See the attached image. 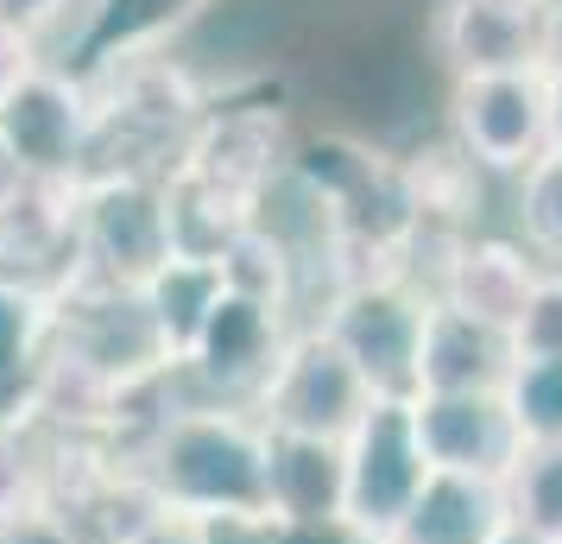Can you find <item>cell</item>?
I'll list each match as a JSON object with an SVG mask.
<instances>
[{
  "mask_svg": "<svg viewBox=\"0 0 562 544\" xmlns=\"http://www.w3.org/2000/svg\"><path fill=\"white\" fill-rule=\"evenodd\" d=\"M436 52L449 57L456 82L468 77H512V70H537V26L512 20L486 0H449L436 13Z\"/></svg>",
  "mask_w": 562,
  "mask_h": 544,
  "instance_id": "obj_17",
  "label": "cell"
},
{
  "mask_svg": "<svg viewBox=\"0 0 562 544\" xmlns=\"http://www.w3.org/2000/svg\"><path fill=\"white\" fill-rule=\"evenodd\" d=\"M424 481H430V456L417 443L411 392H373L360 424L341 437V519H355L367 539L385 544Z\"/></svg>",
  "mask_w": 562,
  "mask_h": 544,
  "instance_id": "obj_3",
  "label": "cell"
},
{
  "mask_svg": "<svg viewBox=\"0 0 562 544\" xmlns=\"http://www.w3.org/2000/svg\"><path fill=\"white\" fill-rule=\"evenodd\" d=\"M259 424L266 431H291V437H323L341 443L360 424V412L373 406V387L360 380V367L341 355V342L316 323L284 336V355L272 367V380L259 387Z\"/></svg>",
  "mask_w": 562,
  "mask_h": 544,
  "instance_id": "obj_6",
  "label": "cell"
},
{
  "mask_svg": "<svg viewBox=\"0 0 562 544\" xmlns=\"http://www.w3.org/2000/svg\"><path fill=\"white\" fill-rule=\"evenodd\" d=\"M512 525L537 544H562V443H525L506 475Z\"/></svg>",
  "mask_w": 562,
  "mask_h": 544,
  "instance_id": "obj_21",
  "label": "cell"
},
{
  "mask_svg": "<svg viewBox=\"0 0 562 544\" xmlns=\"http://www.w3.org/2000/svg\"><path fill=\"white\" fill-rule=\"evenodd\" d=\"M499 392L525 443H562V362H518Z\"/></svg>",
  "mask_w": 562,
  "mask_h": 544,
  "instance_id": "obj_23",
  "label": "cell"
},
{
  "mask_svg": "<svg viewBox=\"0 0 562 544\" xmlns=\"http://www.w3.org/2000/svg\"><path fill=\"white\" fill-rule=\"evenodd\" d=\"M38 70V45L32 38H20V32H7L0 26V108L20 96V82Z\"/></svg>",
  "mask_w": 562,
  "mask_h": 544,
  "instance_id": "obj_31",
  "label": "cell"
},
{
  "mask_svg": "<svg viewBox=\"0 0 562 544\" xmlns=\"http://www.w3.org/2000/svg\"><path fill=\"white\" fill-rule=\"evenodd\" d=\"M518 362H562V273H537L531 304L512 323Z\"/></svg>",
  "mask_w": 562,
  "mask_h": 544,
  "instance_id": "obj_25",
  "label": "cell"
},
{
  "mask_svg": "<svg viewBox=\"0 0 562 544\" xmlns=\"http://www.w3.org/2000/svg\"><path fill=\"white\" fill-rule=\"evenodd\" d=\"M279 544H380L367 539L355 519H279Z\"/></svg>",
  "mask_w": 562,
  "mask_h": 544,
  "instance_id": "obj_29",
  "label": "cell"
},
{
  "mask_svg": "<svg viewBox=\"0 0 562 544\" xmlns=\"http://www.w3.org/2000/svg\"><path fill=\"white\" fill-rule=\"evenodd\" d=\"M171 247L158 178H82L77 184V273L102 286H146Z\"/></svg>",
  "mask_w": 562,
  "mask_h": 544,
  "instance_id": "obj_5",
  "label": "cell"
},
{
  "mask_svg": "<svg viewBox=\"0 0 562 544\" xmlns=\"http://www.w3.org/2000/svg\"><path fill=\"white\" fill-rule=\"evenodd\" d=\"M531 286H537V266L512 241H456L436 259V298L493 323V330H506V336L531 304Z\"/></svg>",
  "mask_w": 562,
  "mask_h": 544,
  "instance_id": "obj_14",
  "label": "cell"
},
{
  "mask_svg": "<svg viewBox=\"0 0 562 544\" xmlns=\"http://www.w3.org/2000/svg\"><path fill=\"white\" fill-rule=\"evenodd\" d=\"M171 178L196 184L215 203H228L259 222V203H266V190L279 178V114H266V108L203 114Z\"/></svg>",
  "mask_w": 562,
  "mask_h": 544,
  "instance_id": "obj_9",
  "label": "cell"
},
{
  "mask_svg": "<svg viewBox=\"0 0 562 544\" xmlns=\"http://www.w3.org/2000/svg\"><path fill=\"white\" fill-rule=\"evenodd\" d=\"M291 178L316 197L323 222H329V254L341 266V286L405 279V259L417 254V241L430 229H424L411 171L398 158L360 146L348 133H329V140H310L291 158Z\"/></svg>",
  "mask_w": 562,
  "mask_h": 544,
  "instance_id": "obj_1",
  "label": "cell"
},
{
  "mask_svg": "<svg viewBox=\"0 0 562 544\" xmlns=\"http://www.w3.org/2000/svg\"><path fill=\"white\" fill-rule=\"evenodd\" d=\"M52 304H57V317H52L57 355H70L89 374H102L114 392H133L139 380H153V374L171 367V348L158 342L153 317H146V298L133 286H102V279L70 273L52 291Z\"/></svg>",
  "mask_w": 562,
  "mask_h": 544,
  "instance_id": "obj_4",
  "label": "cell"
},
{
  "mask_svg": "<svg viewBox=\"0 0 562 544\" xmlns=\"http://www.w3.org/2000/svg\"><path fill=\"white\" fill-rule=\"evenodd\" d=\"M89 133H95V102L89 82L64 77V70H32L20 96L0 108V140L20 158L26 178H57L82 184V158H89Z\"/></svg>",
  "mask_w": 562,
  "mask_h": 544,
  "instance_id": "obj_8",
  "label": "cell"
},
{
  "mask_svg": "<svg viewBox=\"0 0 562 544\" xmlns=\"http://www.w3.org/2000/svg\"><path fill=\"white\" fill-rule=\"evenodd\" d=\"M64 13H70V0H0V26L20 32V38H32V45H38Z\"/></svg>",
  "mask_w": 562,
  "mask_h": 544,
  "instance_id": "obj_30",
  "label": "cell"
},
{
  "mask_svg": "<svg viewBox=\"0 0 562 544\" xmlns=\"http://www.w3.org/2000/svg\"><path fill=\"white\" fill-rule=\"evenodd\" d=\"M52 291L0 273V424H26L38 399V362L52 348Z\"/></svg>",
  "mask_w": 562,
  "mask_h": 544,
  "instance_id": "obj_18",
  "label": "cell"
},
{
  "mask_svg": "<svg viewBox=\"0 0 562 544\" xmlns=\"http://www.w3.org/2000/svg\"><path fill=\"white\" fill-rule=\"evenodd\" d=\"M486 7H499V13H512V20H543V13H550V0H486Z\"/></svg>",
  "mask_w": 562,
  "mask_h": 544,
  "instance_id": "obj_36",
  "label": "cell"
},
{
  "mask_svg": "<svg viewBox=\"0 0 562 544\" xmlns=\"http://www.w3.org/2000/svg\"><path fill=\"white\" fill-rule=\"evenodd\" d=\"M499 544H537V539H525V532H518V525H512V532H506V539H499Z\"/></svg>",
  "mask_w": 562,
  "mask_h": 544,
  "instance_id": "obj_37",
  "label": "cell"
},
{
  "mask_svg": "<svg viewBox=\"0 0 562 544\" xmlns=\"http://www.w3.org/2000/svg\"><path fill=\"white\" fill-rule=\"evenodd\" d=\"M512 532L506 481H481V475H449L430 468V481L417 488L411 513L385 544H499Z\"/></svg>",
  "mask_w": 562,
  "mask_h": 544,
  "instance_id": "obj_15",
  "label": "cell"
},
{
  "mask_svg": "<svg viewBox=\"0 0 562 544\" xmlns=\"http://www.w3.org/2000/svg\"><path fill=\"white\" fill-rule=\"evenodd\" d=\"M411 412H417V443H424L430 468L506 481L512 463L525 456L506 392H411Z\"/></svg>",
  "mask_w": 562,
  "mask_h": 544,
  "instance_id": "obj_11",
  "label": "cell"
},
{
  "mask_svg": "<svg viewBox=\"0 0 562 544\" xmlns=\"http://www.w3.org/2000/svg\"><path fill=\"white\" fill-rule=\"evenodd\" d=\"M139 298H146V317H153L158 342L171 348V362H183L196 348V336H203L215 298H222V266L215 259H196V254H171L139 286Z\"/></svg>",
  "mask_w": 562,
  "mask_h": 544,
  "instance_id": "obj_20",
  "label": "cell"
},
{
  "mask_svg": "<svg viewBox=\"0 0 562 544\" xmlns=\"http://www.w3.org/2000/svg\"><path fill=\"white\" fill-rule=\"evenodd\" d=\"M139 475L171 513H266V424L234 406H183L153 431Z\"/></svg>",
  "mask_w": 562,
  "mask_h": 544,
  "instance_id": "obj_2",
  "label": "cell"
},
{
  "mask_svg": "<svg viewBox=\"0 0 562 544\" xmlns=\"http://www.w3.org/2000/svg\"><path fill=\"white\" fill-rule=\"evenodd\" d=\"M543 133H550L543 153H562V77H543Z\"/></svg>",
  "mask_w": 562,
  "mask_h": 544,
  "instance_id": "obj_34",
  "label": "cell"
},
{
  "mask_svg": "<svg viewBox=\"0 0 562 544\" xmlns=\"http://www.w3.org/2000/svg\"><path fill=\"white\" fill-rule=\"evenodd\" d=\"M518 215H525V241H531L537 254L562 259V153H543L525 165Z\"/></svg>",
  "mask_w": 562,
  "mask_h": 544,
  "instance_id": "obj_24",
  "label": "cell"
},
{
  "mask_svg": "<svg viewBox=\"0 0 562 544\" xmlns=\"http://www.w3.org/2000/svg\"><path fill=\"white\" fill-rule=\"evenodd\" d=\"M45 507V468L32 456L26 424H0V519Z\"/></svg>",
  "mask_w": 562,
  "mask_h": 544,
  "instance_id": "obj_26",
  "label": "cell"
},
{
  "mask_svg": "<svg viewBox=\"0 0 562 544\" xmlns=\"http://www.w3.org/2000/svg\"><path fill=\"white\" fill-rule=\"evenodd\" d=\"M196 544H279V519L272 513H203L196 519Z\"/></svg>",
  "mask_w": 562,
  "mask_h": 544,
  "instance_id": "obj_27",
  "label": "cell"
},
{
  "mask_svg": "<svg viewBox=\"0 0 562 544\" xmlns=\"http://www.w3.org/2000/svg\"><path fill=\"white\" fill-rule=\"evenodd\" d=\"M0 544H82V539L57 507H32L20 519H0Z\"/></svg>",
  "mask_w": 562,
  "mask_h": 544,
  "instance_id": "obj_28",
  "label": "cell"
},
{
  "mask_svg": "<svg viewBox=\"0 0 562 544\" xmlns=\"http://www.w3.org/2000/svg\"><path fill=\"white\" fill-rule=\"evenodd\" d=\"M518 367L506 330H493L481 317L456 311L430 298L424 311V336H417V367H411V392H499Z\"/></svg>",
  "mask_w": 562,
  "mask_h": 544,
  "instance_id": "obj_13",
  "label": "cell"
},
{
  "mask_svg": "<svg viewBox=\"0 0 562 544\" xmlns=\"http://www.w3.org/2000/svg\"><path fill=\"white\" fill-rule=\"evenodd\" d=\"M279 355H284V311L222 286V298H215L196 348L183 355V367H196V380L215 387L222 399H247V392L259 399V387L272 380Z\"/></svg>",
  "mask_w": 562,
  "mask_h": 544,
  "instance_id": "obj_12",
  "label": "cell"
},
{
  "mask_svg": "<svg viewBox=\"0 0 562 544\" xmlns=\"http://www.w3.org/2000/svg\"><path fill=\"white\" fill-rule=\"evenodd\" d=\"M266 513L272 519L341 513V443L266 431Z\"/></svg>",
  "mask_w": 562,
  "mask_h": 544,
  "instance_id": "obj_19",
  "label": "cell"
},
{
  "mask_svg": "<svg viewBox=\"0 0 562 544\" xmlns=\"http://www.w3.org/2000/svg\"><path fill=\"white\" fill-rule=\"evenodd\" d=\"M215 266H222V286L240 291V298H259V304H272V311H284V304H291L297 259H291V247H284L272 229L247 222V229L234 234L222 254H215Z\"/></svg>",
  "mask_w": 562,
  "mask_h": 544,
  "instance_id": "obj_22",
  "label": "cell"
},
{
  "mask_svg": "<svg viewBox=\"0 0 562 544\" xmlns=\"http://www.w3.org/2000/svg\"><path fill=\"white\" fill-rule=\"evenodd\" d=\"M537 77H562V0L537 20Z\"/></svg>",
  "mask_w": 562,
  "mask_h": 544,
  "instance_id": "obj_33",
  "label": "cell"
},
{
  "mask_svg": "<svg viewBox=\"0 0 562 544\" xmlns=\"http://www.w3.org/2000/svg\"><path fill=\"white\" fill-rule=\"evenodd\" d=\"M114 544H196V519H190V513H171V507H158L146 525H133L127 539H114Z\"/></svg>",
  "mask_w": 562,
  "mask_h": 544,
  "instance_id": "obj_32",
  "label": "cell"
},
{
  "mask_svg": "<svg viewBox=\"0 0 562 544\" xmlns=\"http://www.w3.org/2000/svg\"><path fill=\"white\" fill-rule=\"evenodd\" d=\"M26 184H32V178H26V171H20V158L7 153V140H0V209L13 203V197H20Z\"/></svg>",
  "mask_w": 562,
  "mask_h": 544,
  "instance_id": "obj_35",
  "label": "cell"
},
{
  "mask_svg": "<svg viewBox=\"0 0 562 544\" xmlns=\"http://www.w3.org/2000/svg\"><path fill=\"white\" fill-rule=\"evenodd\" d=\"M456 146L486 171H525L543 158V77L512 70V77H468L456 82Z\"/></svg>",
  "mask_w": 562,
  "mask_h": 544,
  "instance_id": "obj_10",
  "label": "cell"
},
{
  "mask_svg": "<svg viewBox=\"0 0 562 544\" xmlns=\"http://www.w3.org/2000/svg\"><path fill=\"white\" fill-rule=\"evenodd\" d=\"M424 311H430V298L411 279H360V286L335 291L323 330L341 342V355L360 367V380L373 392H411Z\"/></svg>",
  "mask_w": 562,
  "mask_h": 544,
  "instance_id": "obj_7",
  "label": "cell"
},
{
  "mask_svg": "<svg viewBox=\"0 0 562 544\" xmlns=\"http://www.w3.org/2000/svg\"><path fill=\"white\" fill-rule=\"evenodd\" d=\"M209 0H89V20L77 32V52L64 77H108L133 57H153L171 32H183Z\"/></svg>",
  "mask_w": 562,
  "mask_h": 544,
  "instance_id": "obj_16",
  "label": "cell"
}]
</instances>
